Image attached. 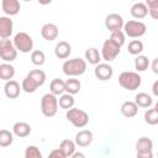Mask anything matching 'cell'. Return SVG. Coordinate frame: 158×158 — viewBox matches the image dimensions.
I'll use <instances>...</instances> for the list:
<instances>
[{
	"mask_svg": "<svg viewBox=\"0 0 158 158\" xmlns=\"http://www.w3.org/2000/svg\"><path fill=\"white\" fill-rule=\"evenodd\" d=\"M80 89H81V83L78 79H74L73 77L70 79H67V81H65V91L67 93L75 95L80 91Z\"/></svg>",
	"mask_w": 158,
	"mask_h": 158,
	"instance_id": "484cf974",
	"label": "cell"
},
{
	"mask_svg": "<svg viewBox=\"0 0 158 158\" xmlns=\"http://www.w3.org/2000/svg\"><path fill=\"white\" fill-rule=\"evenodd\" d=\"M65 117L74 127H78V128L85 127L89 122V115L84 110L77 109V107H72V109L67 110Z\"/></svg>",
	"mask_w": 158,
	"mask_h": 158,
	"instance_id": "277c9868",
	"label": "cell"
},
{
	"mask_svg": "<svg viewBox=\"0 0 158 158\" xmlns=\"http://www.w3.org/2000/svg\"><path fill=\"white\" fill-rule=\"evenodd\" d=\"M0 57L4 62H12L17 57V48L9 38H1L0 41Z\"/></svg>",
	"mask_w": 158,
	"mask_h": 158,
	"instance_id": "8992f818",
	"label": "cell"
},
{
	"mask_svg": "<svg viewBox=\"0 0 158 158\" xmlns=\"http://www.w3.org/2000/svg\"><path fill=\"white\" fill-rule=\"evenodd\" d=\"M94 74L95 77L101 80V81H106L109 79H111L112 74H114V69L110 64L107 63H99L95 65V69H94Z\"/></svg>",
	"mask_w": 158,
	"mask_h": 158,
	"instance_id": "8fae6325",
	"label": "cell"
},
{
	"mask_svg": "<svg viewBox=\"0 0 158 158\" xmlns=\"http://www.w3.org/2000/svg\"><path fill=\"white\" fill-rule=\"evenodd\" d=\"M14 142V132H10L7 130H1L0 131V147L5 148L12 144Z\"/></svg>",
	"mask_w": 158,
	"mask_h": 158,
	"instance_id": "f1b7e54d",
	"label": "cell"
},
{
	"mask_svg": "<svg viewBox=\"0 0 158 158\" xmlns=\"http://www.w3.org/2000/svg\"><path fill=\"white\" fill-rule=\"evenodd\" d=\"M121 114L125 116V117H135L138 112V105L135 102V101H125L122 105H121Z\"/></svg>",
	"mask_w": 158,
	"mask_h": 158,
	"instance_id": "d6986e66",
	"label": "cell"
},
{
	"mask_svg": "<svg viewBox=\"0 0 158 158\" xmlns=\"http://www.w3.org/2000/svg\"><path fill=\"white\" fill-rule=\"evenodd\" d=\"M151 68H152V72L154 74H158V58L153 59V62L151 63Z\"/></svg>",
	"mask_w": 158,
	"mask_h": 158,
	"instance_id": "f35d334b",
	"label": "cell"
},
{
	"mask_svg": "<svg viewBox=\"0 0 158 158\" xmlns=\"http://www.w3.org/2000/svg\"><path fill=\"white\" fill-rule=\"evenodd\" d=\"M15 75V68L10 63H1L0 64V79L4 81L11 80Z\"/></svg>",
	"mask_w": 158,
	"mask_h": 158,
	"instance_id": "44dd1931",
	"label": "cell"
},
{
	"mask_svg": "<svg viewBox=\"0 0 158 158\" xmlns=\"http://www.w3.org/2000/svg\"><path fill=\"white\" fill-rule=\"evenodd\" d=\"M125 37H126V35H125V32H123L122 30L114 31V32H111V36H110V38H111L115 43H117L120 47L125 44V41H126Z\"/></svg>",
	"mask_w": 158,
	"mask_h": 158,
	"instance_id": "d590c367",
	"label": "cell"
},
{
	"mask_svg": "<svg viewBox=\"0 0 158 158\" xmlns=\"http://www.w3.org/2000/svg\"><path fill=\"white\" fill-rule=\"evenodd\" d=\"M127 51L132 56H138L142 53L143 51V43L139 41V40H133L128 43V47H127Z\"/></svg>",
	"mask_w": 158,
	"mask_h": 158,
	"instance_id": "4dcf8cb0",
	"label": "cell"
},
{
	"mask_svg": "<svg viewBox=\"0 0 158 158\" xmlns=\"http://www.w3.org/2000/svg\"><path fill=\"white\" fill-rule=\"evenodd\" d=\"M149 65V59L143 56V54H138L135 59V68L137 72H144Z\"/></svg>",
	"mask_w": 158,
	"mask_h": 158,
	"instance_id": "f546056e",
	"label": "cell"
},
{
	"mask_svg": "<svg viewBox=\"0 0 158 158\" xmlns=\"http://www.w3.org/2000/svg\"><path fill=\"white\" fill-rule=\"evenodd\" d=\"M44 60H46V56L42 51L40 49H36V51H32L31 53V62L35 64V65H43L44 64Z\"/></svg>",
	"mask_w": 158,
	"mask_h": 158,
	"instance_id": "d6a6232c",
	"label": "cell"
},
{
	"mask_svg": "<svg viewBox=\"0 0 158 158\" xmlns=\"http://www.w3.org/2000/svg\"><path fill=\"white\" fill-rule=\"evenodd\" d=\"M58 104H59V107L63 109V110H69L74 106V98L72 94L69 93H65V94H62L58 99Z\"/></svg>",
	"mask_w": 158,
	"mask_h": 158,
	"instance_id": "d4e9b609",
	"label": "cell"
},
{
	"mask_svg": "<svg viewBox=\"0 0 158 158\" xmlns=\"http://www.w3.org/2000/svg\"><path fill=\"white\" fill-rule=\"evenodd\" d=\"M152 91H153V94H154L156 96H158V80H156V81L153 83V85H152Z\"/></svg>",
	"mask_w": 158,
	"mask_h": 158,
	"instance_id": "ab89813d",
	"label": "cell"
},
{
	"mask_svg": "<svg viewBox=\"0 0 158 158\" xmlns=\"http://www.w3.org/2000/svg\"><path fill=\"white\" fill-rule=\"evenodd\" d=\"M27 75H30L31 78H33L40 86H42L44 84V81H46V73L43 70H41V69H33Z\"/></svg>",
	"mask_w": 158,
	"mask_h": 158,
	"instance_id": "836d02e7",
	"label": "cell"
},
{
	"mask_svg": "<svg viewBox=\"0 0 158 158\" xmlns=\"http://www.w3.org/2000/svg\"><path fill=\"white\" fill-rule=\"evenodd\" d=\"M2 12L7 16H15L20 12L21 5L19 0H1Z\"/></svg>",
	"mask_w": 158,
	"mask_h": 158,
	"instance_id": "7c38bea8",
	"label": "cell"
},
{
	"mask_svg": "<svg viewBox=\"0 0 158 158\" xmlns=\"http://www.w3.org/2000/svg\"><path fill=\"white\" fill-rule=\"evenodd\" d=\"M131 15L132 17L137 19V20H141V19H144L147 15H148V7L146 5V2H135L132 6H131Z\"/></svg>",
	"mask_w": 158,
	"mask_h": 158,
	"instance_id": "ac0fdd59",
	"label": "cell"
},
{
	"mask_svg": "<svg viewBox=\"0 0 158 158\" xmlns=\"http://www.w3.org/2000/svg\"><path fill=\"white\" fill-rule=\"evenodd\" d=\"M41 5H48V4H51L52 2V0H37Z\"/></svg>",
	"mask_w": 158,
	"mask_h": 158,
	"instance_id": "60d3db41",
	"label": "cell"
},
{
	"mask_svg": "<svg viewBox=\"0 0 158 158\" xmlns=\"http://www.w3.org/2000/svg\"><path fill=\"white\" fill-rule=\"evenodd\" d=\"M25 158H42V153L36 146H28L25 151Z\"/></svg>",
	"mask_w": 158,
	"mask_h": 158,
	"instance_id": "8d00e7d4",
	"label": "cell"
},
{
	"mask_svg": "<svg viewBox=\"0 0 158 158\" xmlns=\"http://www.w3.org/2000/svg\"><path fill=\"white\" fill-rule=\"evenodd\" d=\"M144 121L148 125H158V111L153 107V109H148L144 112Z\"/></svg>",
	"mask_w": 158,
	"mask_h": 158,
	"instance_id": "1f68e13d",
	"label": "cell"
},
{
	"mask_svg": "<svg viewBox=\"0 0 158 158\" xmlns=\"http://www.w3.org/2000/svg\"><path fill=\"white\" fill-rule=\"evenodd\" d=\"M142 78L138 73L136 72H122L118 75V84L130 91H133L141 86Z\"/></svg>",
	"mask_w": 158,
	"mask_h": 158,
	"instance_id": "7a4b0ae2",
	"label": "cell"
},
{
	"mask_svg": "<svg viewBox=\"0 0 158 158\" xmlns=\"http://www.w3.org/2000/svg\"><path fill=\"white\" fill-rule=\"evenodd\" d=\"M12 132L15 136L20 137V138H23V137H27L30 133H31V126L27 123V122H16L14 126H12Z\"/></svg>",
	"mask_w": 158,
	"mask_h": 158,
	"instance_id": "ffe728a7",
	"label": "cell"
},
{
	"mask_svg": "<svg viewBox=\"0 0 158 158\" xmlns=\"http://www.w3.org/2000/svg\"><path fill=\"white\" fill-rule=\"evenodd\" d=\"M153 142L148 137H141L136 142V151H137V158H152L153 153Z\"/></svg>",
	"mask_w": 158,
	"mask_h": 158,
	"instance_id": "9c48e42d",
	"label": "cell"
},
{
	"mask_svg": "<svg viewBox=\"0 0 158 158\" xmlns=\"http://www.w3.org/2000/svg\"><path fill=\"white\" fill-rule=\"evenodd\" d=\"M120 46L117 43H115L111 38L106 40L102 43V48H101V57L106 62H112L116 59V57L120 54Z\"/></svg>",
	"mask_w": 158,
	"mask_h": 158,
	"instance_id": "ba28073f",
	"label": "cell"
},
{
	"mask_svg": "<svg viewBox=\"0 0 158 158\" xmlns=\"http://www.w3.org/2000/svg\"><path fill=\"white\" fill-rule=\"evenodd\" d=\"M58 33H59L58 27H57V25H54V23H46V25H43L42 28H41V36L43 37V40L49 41V42L57 40Z\"/></svg>",
	"mask_w": 158,
	"mask_h": 158,
	"instance_id": "4fadbf2b",
	"label": "cell"
},
{
	"mask_svg": "<svg viewBox=\"0 0 158 158\" xmlns=\"http://www.w3.org/2000/svg\"><path fill=\"white\" fill-rule=\"evenodd\" d=\"M14 44L17 48V51H20L22 53H28L33 48V40L28 33L19 32L14 37Z\"/></svg>",
	"mask_w": 158,
	"mask_h": 158,
	"instance_id": "52a82bcc",
	"label": "cell"
},
{
	"mask_svg": "<svg viewBox=\"0 0 158 158\" xmlns=\"http://www.w3.org/2000/svg\"><path fill=\"white\" fill-rule=\"evenodd\" d=\"M131 1H137V0H131Z\"/></svg>",
	"mask_w": 158,
	"mask_h": 158,
	"instance_id": "f6af8a7d",
	"label": "cell"
},
{
	"mask_svg": "<svg viewBox=\"0 0 158 158\" xmlns=\"http://www.w3.org/2000/svg\"><path fill=\"white\" fill-rule=\"evenodd\" d=\"M22 86H20V84L16 80H7L4 85V93L9 99H16L20 95Z\"/></svg>",
	"mask_w": 158,
	"mask_h": 158,
	"instance_id": "5bb4252c",
	"label": "cell"
},
{
	"mask_svg": "<svg viewBox=\"0 0 158 158\" xmlns=\"http://www.w3.org/2000/svg\"><path fill=\"white\" fill-rule=\"evenodd\" d=\"M62 70L67 77H79L83 75L86 70V60L81 58H73L67 59L63 65Z\"/></svg>",
	"mask_w": 158,
	"mask_h": 158,
	"instance_id": "6da1fadb",
	"label": "cell"
},
{
	"mask_svg": "<svg viewBox=\"0 0 158 158\" xmlns=\"http://www.w3.org/2000/svg\"><path fill=\"white\" fill-rule=\"evenodd\" d=\"M21 86H22V90H23V91H26V93L30 94V93H35L40 85L37 84V81H36L33 78H31L30 75H26L25 79L22 80Z\"/></svg>",
	"mask_w": 158,
	"mask_h": 158,
	"instance_id": "4316f807",
	"label": "cell"
},
{
	"mask_svg": "<svg viewBox=\"0 0 158 158\" xmlns=\"http://www.w3.org/2000/svg\"><path fill=\"white\" fill-rule=\"evenodd\" d=\"M49 157L51 158H65V154L60 148H56L49 153Z\"/></svg>",
	"mask_w": 158,
	"mask_h": 158,
	"instance_id": "74e56055",
	"label": "cell"
},
{
	"mask_svg": "<svg viewBox=\"0 0 158 158\" xmlns=\"http://www.w3.org/2000/svg\"><path fill=\"white\" fill-rule=\"evenodd\" d=\"M72 53V47L67 41H60L54 47V54L59 59H67Z\"/></svg>",
	"mask_w": 158,
	"mask_h": 158,
	"instance_id": "2e32d148",
	"label": "cell"
},
{
	"mask_svg": "<svg viewBox=\"0 0 158 158\" xmlns=\"http://www.w3.org/2000/svg\"><path fill=\"white\" fill-rule=\"evenodd\" d=\"M147 31V26L141 22V21H136V20H131L125 22L123 25V32L126 36L131 37V38H138L142 37Z\"/></svg>",
	"mask_w": 158,
	"mask_h": 158,
	"instance_id": "5b68a950",
	"label": "cell"
},
{
	"mask_svg": "<svg viewBox=\"0 0 158 158\" xmlns=\"http://www.w3.org/2000/svg\"><path fill=\"white\" fill-rule=\"evenodd\" d=\"M12 31H14L12 20L7 16H1L0 17V37L9 38L12 35Z\"/></svg>",
	"mask_w": 158,
	"mask_h": 158,
	"instance_id": "9a60e30c",
	"label": "cell"
},
{
	"mask_svg": "<svg viewBox=\"0 0 158 158\" xmlns=\"http://www.w3.org/2000/svg\"><path fill=\"white\" fill-rule=\"evenodd\" d=\"M146 5L148 7L149 16L154 20H158V0H146Z\"/></svg>",
	"mask_w": 158,
	"mask_h": 158,
	"instance_id": "e575fe53",
	"label": "cell"
},
{
	"mask_svg": "<svg viewBox=\"0 0 158 158\" xmlns=\"http://www.w3.org/2000/svg\"><path fill=\"white\" fill-rule=\"evenodd\" d=\"M58 99L57 95L52 93H47L41 99V111L46 117H53L58 111Z\"/></svg>",
	"mask_w": 158,
	"mask_h": 158,
	"instance_id": "3957f363",
	"label": "cell"
},
{
	"mask_svg": "<svg viewBox=\"0 0 158 158\" xmlns=\"http://www.w3.org/2000/svg\"><path fill=\"white\" fill-rule=\"evenodd\" d=\"M75 141L73 142L72 139H63L59 144V148L64 152L65 157H72L75 152Z\"/></svg>",
	"mask_w": 158,
	"mask_h": 158,
	"instance_id": "83f0119b",
	"label": "cell"
},
{
	"mask_svg": "<svg viewBox=\"0 0 158 158\" xmlns=\"http://www.w3.org/2000/svg\"><path fill=\"white\" fill-rule=\"evenodd\" d=\"M93 132L89 130H81L75 135V143L79 147H88L93 142Z\"/></svg>",
	"mask_w": 158,
	"mask_h": 158,
	"instance_id": "e0dca14e",
	"label": "cell"
},
{
	"mask_svg": "<svg viewBox=\"0 0 158 158\" xmlns=\"http://www.w3.org/2000/svg\"><path fill=\"white\" fill-rule=\"evenodd\" d=\"M123 25H125V22H123L122 16L116 14V12L107 15L106 19H105V27L110 32H114V31H117V30H122Z\"/></svg>",
	"mask_w": 158,
	"mask_h": 158,
	"instance_id": "30bf717a",
	"label": "cell"
},
{
	"mask_svg": "<svg viewBox=\"0 0 158 158\" xmlns=\"http://www.w3.org/2000/svg\"><path fill=\"white\" fill-rule=\"evenodd\" d=\"M154 109H156V110H157V111H158V101H157V102H156V105H154Z\"/></svg>",
	"mask_w": 158,
	"mask_h": 158,
	"instance_id": "7bdbcfd3",
	"label": "cell"
},
{
	"mask_svg": "<svg viewBox=\"0 0 158 158\" xmlns=\"http://www.w3.org/2000/svg\"><path fill=\"white\" fill-rule=\"evenodd\" d=\"M72 157H73V158H78V157H81V158H83V157H84V154H83V153H80V152H74V154H73Z\"/></svg>",
	"mask_w": 158,
	"mask_h": 158,
	"instance_id": "b9f144b4",
	"label": "cell"
},
{
	"mask_svg": "<svg viewBox=\"0 0 158 158\" xmlns=\"http://www.w3.org/2000/svg\"><path fill=\"white\" fill-rule=\"evenodd\" d=\"M101 53H99V51L95 48V47H91V48H88L85 51V59L86 62H89L90 64L93 65H96L100 63L101 60Z\"/></svg>",
	"mask_w": 158,
	"mask_h": 158,
	"instance_id": "7402d4cb",
	"label": "cell"
},
{
	"mask_svg": "<svg viewBox=\"0 0 158 158\" xmlns=\"http://www.w3.org/2000/svg\"><path fill=\"white\" fill-rule=\"evenodd\" d=\"M49 90L54 95H62L65 91V81H63L59 78H56L49 84Z\"/></svg>",
	"mask_w": 158,
	"mask_h": 158,
	"instance_id": "cb8c5ba5",
	"label": "cell"
},
{
	"mask_svg": "<svg viewBox=\"0 0 158 158\" xmlns=\"http://www.w3.org/2000/svg\"><path fill=\"white\" fill-rule=\"evenodd\" d=\"M23 1H31V0H23Z\"/></svg>",
	"mask_w": 158,
	"mask_h": 158,
	"instance_id": "ee69618b",
	"label": "cell"
},
{
	"mask_svg": "<svg viewBox=\"0 0 158 158\" xmlns=\"http://www.w3.org/2000/svg\"><path fill=\"white\" fill-rule=\"evenodd\" d=\"M135 102L138 105V107L148 109L153 104V100H152V96L148 95L147 93H138L135 96Z\"/></svg>",
	"mask_w": 158,
	"mask_h": 158,
	"instance_id": "603a6c76",
	"label": "cell"
}]
</instances>
